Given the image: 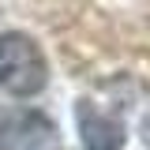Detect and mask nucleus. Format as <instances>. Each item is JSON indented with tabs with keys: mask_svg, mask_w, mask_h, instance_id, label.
I'll return each mask as SVG.
<instances>
[{
	"mask_svg": "<svg viewBox=\"0 0 150 150\" xmlns=\"http://www.w3.org/2000/svg\"><path fill=\"white\" fill-rule=\"evenodd\" d=\"M49 83V64L30 34L8 30L0 34V90L11 98H34Z\"/></svg>",
	"mask_w": 150,
	"mask_h": 150,
	"instance_id": "nucleus-1",
	"label": "nucleus"
},
{
	"mask_svg": "<svg viewBox=\"0 0 150 150\" xmlns=\"http://www.w3.org/2000/svg\"><path fill=\"white\" fill-rule=\"evenodd\" d=\"M75 120H79V135H83L86 150H120L124 146V120L101 112L94 101H79Z\"/></svg>",
	"mask_w": 150,
	"mask_h": 150,
	"instance_id": "nucleus-2",
	"label": "nucleus"
}]
</instances>
